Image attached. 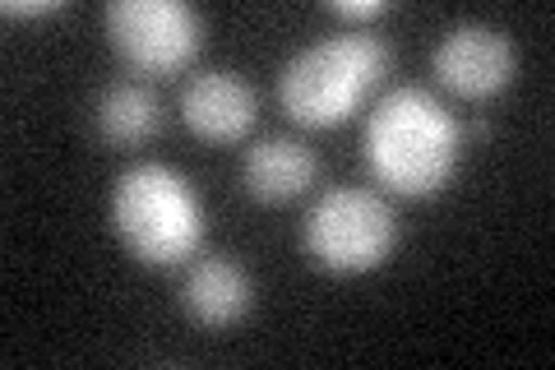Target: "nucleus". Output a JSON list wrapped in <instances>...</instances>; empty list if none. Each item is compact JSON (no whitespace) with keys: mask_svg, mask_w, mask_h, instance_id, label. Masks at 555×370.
<instances>
[{"mask_svg":"<svg viewBox=\"0 0 555 370\" xmlns=\"http://www.w3.org/2000/svg\"><path fill=\"white\" fill-rule=\"evenodd\" d=\"M463 130L426 88H393L366 120V163L379 186L403 200L440 195L459 171Z\"/></svg>","mask_w":555,"mask_h":370,"instance_id":"nucleus-1","label":"nucleus"},{"mask_svg":"<svg viewBox=\"0 0 555 370\" xmlns=\"http://www.w3.org/2000/svg\"><path fill=\"white\" fill-rule=\"evenodd\" d=\"M389 47L375 33H334L297 51L278 75V102L306 130H334L352 116L389 69Z\"/></svg>","mask_w":555,"mask_h":370,"instance_id":"nucleus-2","label":"nucleus"},{"mask_svg":"<svg viewBox=\"0 0 555 370\" xmlns=\"http://www.w3.org/2000/svg\"><path fill=\"white\" fill-rule=\"evenodd\" d=\"M112 222L120 245L149 269L185 264L204 241V204L181 171L139 163L116 181Z\"/></svg>","mask_w":555,"mask_h":370,"instance_id":"nucleus-3","label":"nucleus"},{"mask_svg":"<svg viewBox=\"0 0 555 370\" xmlns=\"http://www.w3.org/2000/svg\"><path fill=\"white\" fill-rule=\"evenodd\" d=\"M301 245L310 264H320L328 273H343V278L371 273L393 255L398 214L375 190H357V186L324 190L306 214Z\"/></svg>","mask_w":555,"mask_h":370,"instance_id":"nucleus-4","label":"nucleus"},{"mask_svg":"<svg viewBox=\"0 0 555 370\" xmlns=\"http://www.w3.org/2000/svg\"><path fill=\"white\" fill-rule=\"evenodd\" d=\"M107 38L134 75L163 79L195 61L204 42V20L181 0H112Z\"/></svg>","mask_w":555,"mask_h":370,"instance_id":"nucleus-5","label":"nucleus"},{"mask_svg":"<svg viewBox=\"0 0 555 370\" xmlns=\"http://www.w3.org/2000/svg\"><path fill=\"white\" fill-rule=\"evenodd\" d=\"M430 69H436V79L454 98L486 102V98L505 93L514 79V42L500 28L459 24L440 38L436 56H430Z\"/></svg>","mask_w":555,"mask_h":370,"instance_id":"nucleus-6","label":"nucleus"},{"mask_svg":"<svg viewBox=\"0 0 555 370\" xmlns=\"http://www.w3.org/2000/svg\"><path fill=\"white\" fill-rule=\"evenodd\" d=\"M181 116L190 135L208 139V144H236L255 126V88L232 69H204L185 84Z\"/></svg>","mask_w":555,"mask_h":370,"instance_id":"nucleus-7","label":"nucleus"},{"mask_svg":"<svg viewBox=\"0 0 555 370\" xmlns=\"http://www.w3.org/2000/svg\"><path fill=\"white\" fill-rule=\"evenodd\" d=\"M181 302H185L190 324H199V329H232V324H241L250 315L255 283H250V273L241 269L236 259L204 255L195 269H190V278H185Z\"/></svg>","mask_w":555,"mask_h":370,"instance_id":"nucleus-8","label":"nucleus"},{"mask_svg":"<svg viewBox=\"0 0 555 370\" xmlns=\"http://www.w3.org/2000/svg\"><path fill=\"white\" fill-rule=\"evenodd\" d=\"M320 176V163L301 139H259L246 149V163H241V186L246 195L259 204H287L306 195Z\"/></svg>","mask_w":555,"mask_h":370,"instance_id":"nucleus-9","label":"nucleus"},{"mask_svg":"<svg viewBox=\"0 0 555 370\" xmlns=\"http://www.w3.org/2000/svg\"><path fill=\"white\" fill-rule=\"evenodd\" d=\"M93 126H98L102 144L139 149L144 139H153V135H158V126H163L158 98H153L144 84H112L107 93L98 98V107H93Z\"/></svg>","mask_w":555,"mask_h":370,"instance_id":"nucleus-10","label":"nucleus"},{"mask_svg":"<svg viewBox=\"0 0 555 370\" xmlns=\"http://www.w3.org/2000/svg\"><path fill=\"white\" fill-rule=\"evenodd\" d=\"M328 10H334L338 20H352V24H371V20H379V14H389L385 0H334Z\"/></svg>","mask_w":555,"mask_h":370,"instance_id":"nucleus-11","label":"nucleus"},{"mask_svg":"<svg viewBox=\"0 0 555 370\" xmlns=\"http://www.w3.org/2000/svg\"><path fill=\"white\" fill-rule=\"evenodd\" d=\"M61 0H10L5 14L10 20H42V14H56Z\"/></svg>","mask_w":555,"mask_h":370,"instance_id":"nucleus-12","label":"nucleus"}]
</instances>
